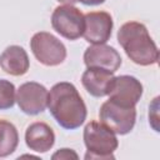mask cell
<instances>
[{"mask_svg": "<svg viewBox=\"0 0 160 160\" xmlns=\"http://www.w3.org/2000/svg\"><path fill=\"white\" fill-rule=\"evenodd\" d=\"M84 144L86 148L85 160L114 159V151L119 146L116 134L101 121H90L84 128Z\"/></svg>", "mask_w": 160, "mask_h": 160, "instance_id": "3957f363", "label": "cell"}, {"mask_svg": "<svg viewBox=\"0 0 160 160\" xmlns=\"http://www.w3.org/2000/svg\"><path fill=\"white\" fill-rule=\"evenodd\" d=\"M118 41L128 58L136 65L149 66L159 60V49L146 26L139 21H128L118 31Z\"/></svg>", "mask_w": 160, "mask_h": 160, "instance_id": "7a4b0ae2", "label": "cell"}, {"mask_svg": "<svg viewBox=\"0 0 160 160\" xmlns=\"http://www.w3.org/2000/svg\"><path fill=\"white\" fill-rule=\"evenodd\" d=\"M48 109L55 121L66 130L80 128L88 115L86 105L74 84L56 82L48 96Z\"/></svg>", "mask_w": 160, "mask_h": 160, "instance_id": "6da1fadb", "label": "cell"}, {"mask_svg": "<svg viewBox=\"0 0 160 160\" xmlns=\"http://www.w3.org/2000/svg\"><path fill=\"white\" fill-rule=\"evenodd\" d=\"M114 72L100 69L88 68L81 75V84L84 89L94 98H102L109 95L114 84Z\"/></svg>", "mask_w": 160, "mask_h": 160, "instance_id": "8fae6325", "label": "cell"}, {"mask_svg": "<svg viewBox=\"0 0 160 160\" xmlns=\"http://www.w3.org/2000/svg\"><path fill=\"white\" fill-rule=\"evenodd\" d=\"M84 62L86 68H100L115 72L121 66L122 60L115 48L106 44H96L85 50Z\"/></svg>", "mask_w": 160, "mask_h": 160, "instance_id": "30bf717a", "label": "cell"}, {"mask_svg": "<svg viewBox=\"0 0 160 160\" xmlns=\"http://www.w3.org/2000/svg\"><path fill=\"white\" fill-rule=\"evenodd\" d=\"M84 32L85 41L91 45L105 44L111 38L112 32V18L106 11H91L84 15Z\"/></svg>", "mask_w": 160, "mask_h": 160, "instance_id": "ba28073f", "label": "cell"}, {"mask_svg": "<svg viewBox=\"0 0 160 160\" xmlns=\"http://www.w3.org/2000/svg\"><path fill=\"white\" fill-rule=\"evenodd\" d=\"M79 2L86 5V6H96V5H100V4H104L106 0H78Z\"/></svg>", "mask_w": 160, "mask_h": 160, "instance_id": "ac0fdd59", "label": "cell"}, {"mask_svg": "<svg viewBox=\"0 0 160 160\" xmlns=\"http://www.w3.org/2000/svg\"><path fill=\"white\" fill-rule=\"evenodd\" d=\"M19 145V132L16 126L8 121L0 119V158H6L11 155Z\"/></svg>", "mask_w": 160, "mask_h": 160, "instance_id": "5bb4252c", "label": "cell"}, {"mask_svg": "<svg viewBox=\"0 0 160 160\" xmlns=\"http://www.w3.org/2000/svg\"><path fill=\"white\" fill-rule=\"evenodd\" d=\"M0 66L9 75L21 76L30 68L28 52L19 45H10L0 54Z\"/></svg>", "mask_w": 160, "mask_h": 160, "instance_id": "4fadbf2b", "label": "cell"}, {"mask_svg": "<svg viewBox=\"0 0 160 160\" xmlns=\"http://www.w3.org/2000/svg\"><path fill=\"white\" fill-rule=\"evenodd\" d=\"M52 160H69V159H79V155L72 150V149H68V148H62L59 149L56 152L52 154L51 156Z\"/></svg>", "mask_w": 160, "mask_h": 160, "instance_id": "e0dca14e", "label": "cell"}, {"mask_svg": "<svg viewBox=\"0 0 160 160\" xmlns=\"http://www.w3.org/2000/svg\"><path fill=\"white\" fill-rule=\"evenodd\" d=\"M99 118L116 135H126L135 126L136 109L121 106L111 100H106L100 106Z\"/></svg>", "mask_w": 160, "mask_h": 160, "instance_id": "8992f818", "label": "cell"}, {"mask_svg": "<svg viewBox=\"0 0 160 160\" xmlns=\"http://www.w3.org/2000/svg\"><path fill=\"white\" fill-rule=\"evenodd\" d=\"M48 89L36 81H28L16 90L15 101L19 109L26 115H38L48 108Z\"/></svg>", "mask_w": 160, "mask_h": 160, "instance_id": "52a82bcc", "label": "cell"}, {"mask_svg": "<svg viewBox=\"0 0 160 160\" xmlns=\"http://www.w3.org/2000/svg\"><path fill=\"white\" fill-rule=\"evenodd\" d=\"M84 24V14L74 5H60L51 14L52 29L68 40H76L82 36Z\"/></svg>", "mask_w": 160, "mask_h": 160, "instance_id": "5b68a950", "label": "cell"}, {"mask_svg": "<svg viewBox=\"0 0 160 160\" xmlns=\"http://www.w3.org/2000/svg\"><path fill=\"white\" fill-rule=\"evenodd\" d=\"M61 4H69V5H74L75 2H78V0H56Z\"/></svg>", "mask_w": 160, "mask_h": 160, "instance_id": "d6986e66", "label": "cell"}, {"mask_svg": "<svg viewBox=\"0 0 160 160\" xmlns=\"http://www.w3.org/2000/svg\"><path fill=\"white\" fill-rule=\"evenodd\" d=\"M15 85L5 79H0V110L11 109L15 104Z\"/></svg>", "mask_w": 160, "mask_h": 160, "instance_id": "9a60e30c", "label": "cell"}, {"mask_svg": "<svg viewBox=\"0 0 160 160\" xmlns=\"http://www.w3.org/2000/svg\"><path fill=\"white\" fill-rule=\"evenodd\" d=\"M25 144L35 152H48L55 144V132L46 122L35 121L26 128Z\"/></svg>", "mask_w": 160, "mask_h": 160, "instance_id": "7c38bea8", "label": "cell"}, {"mask_svg": "<svg viewBox=\"0 0 160 160\" xmlns=\"http://www.w3.org/2000/svg\"><path fill=\"white\" fill-rule=\"evenodd\" d=\"M30 49L36 60L45 66H58L66 59L65 45L52 34L39 31L30 40Z\"/></svg>", "mask_w": 160, "mask_h": 160, "instance_id": "277c9868", "label": "cell"}, {"mask_svg": "<svg viewBox=\"0 0 160 160\" xmlns=\"http://www.w3.org/2000/svg\"><path fill=\"white\" fill-rule=\"evenodd\" d=\"M158 110H159V98L156 96L154 99V101L151 102V105L149 106V122L151 124L152 129L155 131H159V116H158Z\"/></svg>", "mask_w": 160, "mask_h": 160, "instance_id": "2e32d148", "label": "cell"}, {"mask_svg": "<svg viewBox=\"0 0 160 160\" xmlns=\"http://www.w3.org/2000/svg\"><path fill=\"white\" fill-rule=\"evenodd\" d=\"M142 84L135 76H115L112 88L109 92V100L126 108H135L142 96Z\"/></svg>", "mask_w": 160, "mask_h": 160, "instance_id": "9c48e42d", "label": "cell"}]
</instances>
